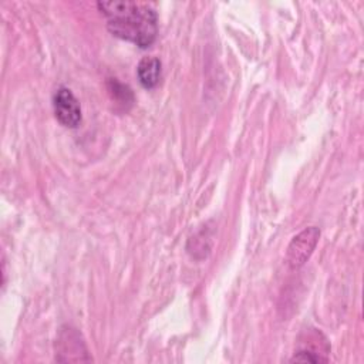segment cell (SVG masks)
Segmentation results:
<instances>
[{"label": "cell", "instance_id": "cell-1", "mask_svg": "<svg viewBox=\"0 0 364 364\" xmlns=\"http://www.w3.org/2000/svg\"><path fill=\"white\" fill-rule=\"evenodd\" d=\"M98 7L107 17L108 30L141 48L151 46L158 33V17L152 7L135 1H102Z\"/></svg>", "mask_w": 364, "mask_h": 364}, {"label": "cell", "instance_id": "cell-2", "mask_svg": "<svg viewBox=\"0 0 364 364\" xmlns=\"http://www.w3.org/2000/svg\"><path fill=\"white\" fill-rule=\"evenodd\" d=\"M330 346L327 338L316 328L304 331L299 340V348L296 350L291 361L299 363H326Z\"/></svg>", "mask_w": 364, "mask_h": 364}, {"label": "cell", "instance_id": "cell-3", "mask_svg": "<svg viewBox=\"0 0 364 364\" xmlns=\"http://www.w3.org/2000/svg\"><path fill=\"white\" fill-rule=\"evenodd\" d=\"M318 236L320 230L316 226H310L291 239L286 253V263L289 267L299 269L307 262L317 245Z\"/></svg>", "mask_w": 364, "mask_h": 364}, {"label": "cell", "instance_id": "cell-4", "mask_svg": "<svg viewBox=\"0 0 364 364\" xmlns=\"http://www.w3.org/2000/svg\"><path fill=\"white\" fill-rule=\"evenodd\" d=\"M53 108L58 122L67 128H75L81 122V107L70 88L60 87L53 97Z\"/></svg>", "mask_w": 364, "mask_h": 364}, {"label": "cell", "instance_id": "cell-5", "mask_svg": "<svg viewBox=\"0 0 364 364\" xmlns=\"http://www.w3.org/2000/svg\"><path fill=\"white\" fill-rule=\"evenodd\" d=\"M58 354H64L63 361H85L81 354H87L84 343L80 340V334L74 328H67L60 333L57 340Z\"/></svg>", "mask_w": 364, "mask_h": 364}, {"label": "cell", "instance_id": "cell-6", "mask_svg": "<svg viewBox=\"0 0 364 364\" xmlns=\"http://www.w3.org/2000/svg\"><path fill=\"white\" fill-rule=\"evenodd\" d=\"M138 78L142 87L154 88L161 78V61L155 55L144 57L136 67Z\"/></svg>", "mask_w": 364, "mask_h": 364}]
</instances>
